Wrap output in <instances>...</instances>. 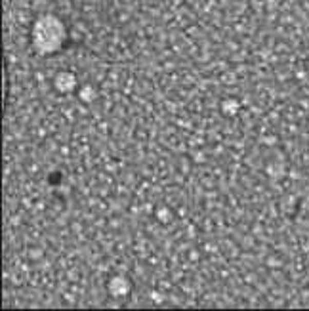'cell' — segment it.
Listing matches in <instances>:
<instances>
[{
	"label": "cell",
	"mask_w": 309,
	"mask_h": 311,
	"mask_svg": "<svg viewBox=\"0 0 309 311\" xmlns=\"http://www.w3.org/2000/svg\"><path fill=\"white\" fill-rule=\"evenodd\" d=\"M31 46L38 55H55L67 44L69 31L60 15L42 14L31 25Z\"/></svg>",
	"instance_id": "1"
},
{
	"label": "cell",
	"mask_w": 309,
	"mask_h": 311,
	"mask_svg": "<svg viewBox=\"0 0 309 311\" xmlns=\"http://www.w3.org/2000/svg\"><path fill=\"white\" fill-rule=\"evenodd\" d=\"M52 88H54L55 94L60 95H69L79 92L81 84H79V79L73 71H57L52 79Z\"/></svg>",
	"instance_id": "2"
},
{
	"label": "cell",
	"mask_w": 309,
	"mask_h": 311,
	"mask_svg": "<svg viewBox=\"0 0 309 311\" xmlns=\"http://www.w3.org/2000/svg\"><path fill=\"white\" fill-rule=\"evenodd\" d=\"M105 288H107V294L114 300H124L132 294V288L134 284L132 281L126 277V275H113V277L107 279L105 283Z\"/></svg>",
	"instance_id": "3"
},
{
	"label": "cell",
	"mask_w": 309,
	"mask_h": 311,
	"mask_svg": "<svg viewBox=\"0 0 309 311\" xmlns=\"http://www.w3.org/2000/svg\"><path fill=\"white\" fill-rule=\"evenodd\" d=\"M220 111H222V115L225 116H235L239 111H241V102L237 100L235 95H227V98H223L222 103H220Z\"/></svg>",
	"instance_id": "4"
},
{
	"label": "cell",
	"mask_w": 309,
	"mask_h": 311,
	"mask_svg": "<svg viewBox=\"0 0 309 311\" xmlns=\"http://www.w3.org/2000/svg\"><path fill=\"white\" fill-rule=\"evenodd\" d=\"M76 98L84 105H92L98 100V90H95L94 84H82L81 88H79V92H76Z\"/></svg>",
	"instance_id": "5"
},
{
	"label": "cell",
	"mask_w": 309,
	"mask_h": 311,
	"mask_svg": "<svg viewBox=\"0 0 309 311\" xmlns=\"http://www.w3.org/2000/svg\"><path fill=\"white\" fill-rule=\"evenodd\" d=\"M154 214H157V220L161 223H170L172 222V210L166 206V204H161V206H157V210H154Z\"/></svg>",
	"instance_id": "6"
}]
</instances>
